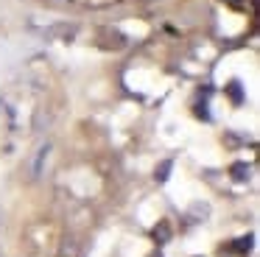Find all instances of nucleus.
<instances>
[{"instance_id": "obj_1", "label": "nucleus", "mask_w": 260, "mask_h": 257, "mask_svg": "<svg viewBox=\"0 0 260 257\" xmlns=\"http://www.w3.org/2000/svg\"><path fill=\"white\" fill-rule=\"evenodd\" d=\"M151 238H154V243H157V246L168 243V240H171V223L168 221H159L157 227L151 229Z\"/></svg>"}, {"instance_id": "obj_2", "label": "nucleus", "mask_w": 260, "mask_h": 257, "mask_svg": "<svg viewBox=\"0 0 260 257\" xmlns=\"http://www.w3.org/2000/svg\"><path fill=\"white\" fill-rule=\"evenodd\" d=\"M230 173H232L235 182H246V179H249V165H246V162H235V165L230 168Z\"/></svg>"}, {"instance_id": "obj_3", "label": "nucleus", "mask_w": 260, "mask_h": 257, "mask_svg": "<svg viewBox=\"0 0 260 257\" xmlns=\"http://www.w3.org/2000/svg\"><path fill=\"white\" fill-rule=\"evenodd\" d=\"M48 151H51V145H42L40 151H37V159H34V176H40L42 173V162H45V156H48Z\"/></svg>"}, {"instance_id": "obj_4", "label": "nucleus", "mask_w": 260, "mask_h": 257, "mask_svg": "<svg viewBox=\"0 0 260 257\" xmlns=\"http://www.w3.org/2000/svg\"><path fill=\"white\" fill-rule=\"evenodd\" d=\"M168 173H171V159H165V162H159V168L154 171V176H157V182H165Z\"/></svg>"}, {"instance_id": "obj_5", "label": "nucleus", "mask_w": 260, "mask_h": 257, "mask_svg": "<svg viewBox=\"0 0 260 257\" xmlns=\"http://www.w3.org/2000/svg\"><path fill=\"white\" fill-rule=\"evenodd\" d=\"M230 95H232V101H235V104H241V101H243V95H241V84H238V81H232V84H230Z\"/></svg>"}, {"instance_id": "obj_6", "label": "nucleus", "mask_w": 260, "mask_h": 257, "mask_svg": "<svg viewBox=\"0 0 260 257\" xmlns=\"http://www.w3.org/2000/svg\"><path fill=\"white\" fill-rule=\"evenodd\" d=\"M193 215L207 218V215H210V207H207V204H193Z\"/></svg>"}]
</instances>
